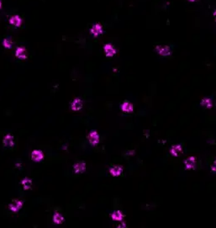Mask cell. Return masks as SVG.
I'll return each instance as SVG.
<instances>
[{
    "mask_svg": "<svg viewBox=\"0 0 216 228\" xmlns=\"http://www.w3.org/2000/svg\"><path fill=\"white\" fill-rule=\"evenodd\" d=\"M3 45H4V47L5 48H8V49H10L11 48V47L13 46V41L10 39V38H6L4 40V41H3Z\"/></svg>",
    "mask_w": 216,
    "mask_h": 228,
    "instance_id": "obj_20",
    "label": "cell"
},
{
    "mask_svg": "<svg viewBox=\"0 0 216 228\" xmlns=\"http://www.w3.org/2000/svg\"><path fill=\"white\" fill-rule=\"evenodd\" d=\"M211 169H212V171H214V172H216V161H215V162L213 163V164H212Z\"/></svg>",
    "mask_w": 216,
    "mask_h": 228,
    "instance_id": "obj_21",
    "label": "cell"
},
{
    "mask_svg": "<svg viewBox=\"0 0 216 228\" xmlns=\"http://www.w3.org/2000/svg\"><path fill=\"white\" fill-rule=\"evenodd\" d=\"M10 23L16 27H19L22 24V19L19 15H14L10 19Z\"/></svg>",
    "mask_w": 216,
    "mask_h": 228,
    "instance_id": "obj_10",
    "label": "cell"
},
{
    "mask_svg": "<svg viewBox=\"0 0 216 228\" xmlns=\"http://www.w3.org/2000/svg\"><path fill=\"white\" fill-rule=\"evenodd\" d=\"M182 151H183V147L181 145H173L170 149V153L173 157H178L179 154L182 152Z\"/></svg>",
    "mask_w": 216,
    "mask_h": 228,
    "instance_id": "obj_7",
    "label": "cell"
},
{
    "mask_svg": "<svg viewBox=\"0 0 216 228\" xmlns=\"http://www.w3.org/2000/svg\"><path fill=\"white\" fill-rule=\"evenodd\" d=\"M123 172V168L121 166H114L113 168H111L109 169V172L114 176V177H117V176H119Z\"/></svg>",
    "mask_w": 216,
    "mask_h": 228,
    "instance_id": "obj_12",
    "label": "cell"
},
{
    "mask_svg": "<svg viewBox=\"0 0 216 228\" xmlns=\"http://www.w3.org/2000/svg\"><path fill=\"white\" fill-rule=\"evenodd\" d=\"M119 227H126V225H125V223H123L122 225H120V226H119Z\"/></svg>",
    "mask_w": 216,
    "mask_h": 228,
    "instance_id": "obj_22",
    "label": "cell"
},
{
    "mask_svg": "<svg viewBox=\"0 0 216 228\" xmlns=\"http://www.w3.org/2000/svg\"><path fill=\"white\" fill-rule=\"evenodd\" d=\"M201 105L203 107H205L207 109H210L212 107V101L210 98H203L201 100Z\"/></svg>",
    "mask_w": 216,
    "mask_h": 228,
    "instance_id": "obj_18",
    "label": "cell"
},
{
    "mask_svg": "<svg viewBox=\"0 0 216 228\" xmlns=\"http://www.w3.org/2000/svg\"><path fill=\"white\" fill-rule=\"evenodd\" d=\"M184 164H185V167L187 169L190 170V169H193L195 168V165H196V159L194 157H189L188 158H187L184 162Z\"/></svg>",
    "mask_w": 216,
    "mask_h": 228,
    "instance_id": "obj_5",
    "label": "cell"
},
{
    "mask_svg": "<svg viewBox=\"0 0 216 228\" xmlns=\"http://www.w3.org/2000/svg\"><path fill=\"white\" fill-rule=\"evenodd\" d=\"M22 185L24 186V190H29L32 187V182L29 178H24L22 180Z\"/></svg>",
    "mask_w": 216,
    "mask_h": 228,
    "instance_id": "obj_19",
    "label": "cell"
},
{
    "mask_svg": "<svg viewBox=\"0 0 216 228\" xmlns=\"http://www.w3.org/2000/svg\"><path fill=\"white\" fill-rule=\"evenodd\" d=\"M190 2H194V1H196V0H189Z\"/></svg>",
    "mask_w": 216,
    "mask_h": 228,
    "instance_id": "obj_25",
    "label": "cell"
},
{
    "mask_svg": "<svg viewBox=\"0 0 216 228\" xmlns=\"http://www.w3.org/2000/svg\"><path fill=\"white\" fill-rule=\"evenodd\" d=\"M15 56L19 59H26L27 58V52L25 48L24 47H19L15 51Z\"/></svg>",
    "mask_w": 216,
    "mask_h": 228,
    "instance_id": "obj_8",
    "label": "cell"
},
{
    "mask_svg": "<svg viewBox=\"0 0 216 228\" xmlns=\"http://www.w3.org/2000/svg\"><path fill=\"white\" fill-rule=\"evenodd\" d=\"M103 50H104V52H105V54H106L107 56H113L116 54L115 48L112 45H110V44H106L103 47Z\"/></svg>",
    "mask_w": 216,
    "mask_h": 228,
    "instance_id": "obj_4",
    "label": "cell"
},
{
    "mask_svg": "<svg viewBox=\"0 0 216 228\" xmlns=\"http://www.w3.org/2000/svg\"><path fill=\"white\" fill-rule=\"evenodd\" d=\"M111 218L113 219L114 221H122L123 218H124V215L122 214L121 211H119V210H115V211H114L113 213L111 214Z\"/></svg>",
    "mask_w": 216,
    "mask_h": 228,
    "instance_id": "obj_15",
    "label": "cell"
},
{
    "mask_svg": "<svg viewBox=\"0 0 216 228\" xmlns=\"http://www.w3.org/2000/svg\"><path fill=\"white\" fill-rule=\"evenodd\" d=\"M85 168H86V164L83 162H80V163H76L74 165V171L76 173L84 172Z\"/></svg>",
    "mask_w": 216,
    "mask_h": 228,
    "instance_id": "obj_14",
    "label": "cell"
},
{
    "mask_svg": "<svg viewBox=\"0 0 216 228\" xmlns=\"http://www.w3.org/2000/svg\"><path fill=\"white\" fill-rule=\"evenodd\" d=\"M83 107V102L82 100L79 99V98H76L73 100V102L72 104V110L74 111H77V110H79Z\"/></svg>",
    "mask_w": 216,
    "mask_h": 228,
    "instance_id": "obj_13",
    "label": "cell"
},
{
    "mask_svg": "<svg viewBox=\"0 0 216 228\" xmlns=\"http://www.w3.org/2000/svg\"><path fill=\"white\" fill-rule=\"evenodd\" d=\"M44 158V155H43L42 152L41 151H34L32 154H31V158L34 161H35V162H40V161H41Z\"/></svg>",
    "mask_w": 216,
    "mask_h": 228,
    "instance_id": "obj_11",
    "label": "cell"
},
{
    "mask_svg": "<svg viewBox=\"0 0 216 228\" xmlns=\"http://www.w3.org/2000/svg\"><path fill=\"white\" fill-rule=\"evenodd\" d=\"M22 205H23L22 201H20V200H14L12 204L10 205V209L11 211H13V212H16L19 209H21Z\"/></svg>",
    "mask_w": 216,
    "mask_h": 228,
    "instance_id": "obj_9",
    "label": "cell"
},
{
    "mask_svg": "<svg viewBox=\"0 0 216 228\" xmlns=\"http://www.w3.org/2000/svg\"><path fill=\"white\" fill-rule=\"evenodd\" d=\"M53 221L56 224H61L64 221V218L62 216V215L60 214V213H55L54 214V216H53Z\"/></svg>",
    "mask_w": 216,
    "mask_h": 228,
    "instance_id": "obj_17",
    "label": "cell"
},
{
    "mask_svg": "<svg viewBox=\"0 0 216 228\" xmlns=\"http://www.w3.org/2000/svg\"><path fill=\"white\" fill-rule=\"evenodd\" d=\"M156 51L158 52V54L162 56H168L172 54V51L168 46H157L156 47Z\"/></svg>",
    "mask_w": 216,
    "mask_h": 228,
    "instance_id": "obj_1",
    "label": "cell"
},
{
    "mask_svg": "<svg viewBox=\"0 0 216 228\" xmlns=\"http://www.w3.org/2000/svg\"><path fill=\"white\" fill-rule=\"evenodd\" d=\"M90 32L94 36L97 37L103 33V27L100 24H95L92 26V28L90 30Z\"/></svg>",
    "mask_w": 216,
    "mask_h": 228,
    "instance_id": "obj_3",
    "label": "cell"
},
{
    "mask_svg": "<svg viewBox=\"0 0 216 228\" xmlns=\"http://www.w3.org/2000/svg\"><path fill=\"white\" fill-rule=\"evenodd\" d=\"M1 8H2V2L0 1V9H1Z\"/></svg>",
    "mask_w": 216,
    "mask_h": 228,
    "instance_id": "obj_24",
    "label": "cell"
},
{
    "mask_svg": "<svg viewBox=\"0 0 216 228\" xmlns=\"http://www.w3.org/2000/svg\"><path fill=\"white\" fill-rule=\"evenodd\" d=\"M121 110H122L124 112H127V113H130V112H132L134 110V107H133V104L129 102H125L124 104H122L121 105Z\"/></svg>",
    "mask_w": 216,
    "mask_h": 228,
    "instance_id": "obj_16",
    "label": "cell"
},
{
    "mask_svg": "<svg viewBox=\"0 0 216 228\" xmlns=\"http://www.w3.org/2000/svg\"><path fill=\"white\" fill-rule=\"evenodd\" d=\"M88 141H89L90 144L92 146H95V145L98 144L99 141V135L98 134V132L95 131V130L91 131L89 135H88Z\"/></svg>",
    "mask_w": 216,
    "mask_h": 228,
    "instance_id": "obj_2",
    "label": "cell"
},
{
    "mask_svg": "<svg viewBox=\"0 0 216 228\" xmlns=\"http://www.w3.org/2000/svg\"><path fill=\"white\" fill-rule=\"evenodd\" d=\"M3 144L6 147H11L14 146V137L13 135L8 134L4 136V138L3 140Z\"/></svg>",
    "mask_w": 216,
    "mask_h": 228,
    "instance_id": "obj_6",
    "label": "cell"
},
{
    "mask_svg": "<svg viewBox=\"0 0 216 228\" xmlns=\"http://www.w3.org/2000/svg\"><path fill=\"white\" fill-rule=\"evenodd\" d=\"M214 17H215V19L216 20V10L214 12Z\"/></svg>",
    "mask_w": 216,
    "mask_h": 228,
    "instance_id": "obj_23",
    "label": "cell"
}]
</instances>
